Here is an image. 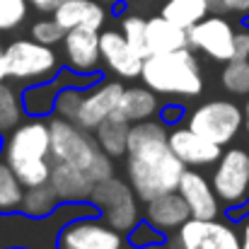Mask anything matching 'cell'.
<instances>
[{
    "mask_svg": "<svg viewBox=\"0 0 249 249\" xmlns=\"http://www.w3.org/2000/svg\"><path fill=\"white\" fill-rule=\"evenodd\" d=\"M124 249H136V247H131V245H126V247H124Z\"/></svg>",
    "mask_w": 249,
    "mask_h": 249,
    "instance_id": "45",
    "label": "cell"
},
{
    "mask_svg": "<svg viewBox=\"0 0 249 249\" xmlns=\"http://www.w3.org/2000/svg\"><path fill=\"white\" fill-rule=\"evenodd\" d=\"M213 189L223 203V208H235L249 201V150L247 148H228L220 160L213 165L211 174Z\"/></svg>",
    "mask_w": 249,
    "mask_h": 249,
    "instance_id": "9",
    "label": "cell"
},
{
    "mask_svg": "<svg viewBox=\"0 0 249 249\" xmlns=\"http://www.w3.org/2000/svg\"><path fill=\"white\" fill-rule=\"evenodd\" d=\"M49 184L56 191L61 203H71V201H89L97 181L80 167L68 162H53Z\"/></svg>",
    "mask_w": 249,
    "mask_h": 249,
    "instance_id": "19",
    "label": "cell"
},
{
    "mask_svg": "<svg viewBox=\"0 0 249 249\" xmlns=\"http://www.w3.org/2000/svg\"><path fill=\"white\" fill-rule=\"evenodd\" d=\"M63 61L66 68L80 73V75H99L102 49H99V32L78 27L71 29L63 39Z\"/></svg>",
    "mask_w": 249,
    "mask_h": 249,
    "instance_id": "15",
    "label": "cell"
},
{
    "mask_svg": "<svg viewBox=\"0 0 249 249\" xmlns=\"http://www.w3.org/2000/svg\"><path fill=\"white\" fill-rule=\"evenodd\" d=\"M235 34L237 29L223 15H208L189 29V49L208 56L211 61L228 63L235 58Z\"/></svg>",
    "mask_w": 249,
    "mask_h": 249,
    "instance_id": "11",
    "label": "cell"
},
{
    "mask_svg": "<svg viewBox=\"0 0 249 249\" xmlns=\"http://www.w3.org/2000/svg\"><path fill=\"white\" fill-rule=\"evenodd\" d=\"M143 85H148L160 97H198L203 92V75L194 49H179L167 53H150L141 73Z\"/></svg>",
    "mask_w": 249,
    "mask_h": 249,
    "instance_id": "5",
    "label": "cell"
},
{
    "mask_svg": "<svg viewBox=\"0 0 249 249\" xmlns=\"http://www.w3.org/2000/svg\"><path fill=\"white\" fill-rule=\"evenodd\" d=\"M66 0H29V5L36 10V12H53L58 5H63Z\"/></svg>",
    "mask_w": 249,
    "mask_h": 249,
    "instance_id": "38",
    "label": "cell"
},
{
    "mask_svg": "<svg viewBox=\"0 0 249 249\" xmlns=\"http://www.w3.org/2000/svg\"><path fill=\"white\" fill-rule=\"evenodd\" d=\"M124 83L121 80H97L94 85H89L85 89V102H83V109L78 114V124L87 128V131H94L104 119H109L119 102H121V94H124Z\"/></svg>",
    "mask_w": 249,
    "mask_h": 249,
    "instance_id": "16",
    "label": "cell"
},
{
    "mask_svg": "<svg viewBox=\"0 0 249 249\" xmlns=\"http://www.w3.org/2000/svg\"><path fill=\"white\" fill-rule=\"evenodd\" d=\"M126 245V235L102 215H87L68 223L58 237V249H124Z\"/></svg>",
    "mask_w": 249,
    "mask_h": 249,
    "instance_id": "10",
    "label": "cell"
},
{
    "mask_svg": "<svg viewBox=\"0 0 249 249\" xmlns=\"http://www.w3.org/2000/svg\"><path fill=\"white\" fill-rule=\"evenodd\" d=\"M89 201L97 206L99 215L109 225L121 230L124 235H128L138 225V220L143 218L141 215V198L133 191V186L128 184V179L124 181L119 177H109V179L97 181Z\"/></svg>",
    "mask_w": 249,
    "mask_h": 249,
    "instance_id": "7",
    "label": "cell"
},
{
    "mask_svg": "<svg viewBox=\"0 0 249 249\" xmlns=\"http://www.w3.org/2000/svg\"><path fill=\"white\" fill-rule=\"evenodd\" d=\"M235 58H249V29L242 27L235 34Z\"/></svg>",
    "mask_w": 249,
    "mask_h": 249,
    "instance_id": "36",
    "label": "cell"
},
{
    "mask_svg": "<svg viewBox=\"0 0 249 249\" xmlns=\"http://www.w3.org/2000/svg\"><path fill=\"white\" fill-rule=\"evenodd\" d=\"M0 53H2V41H0Z\"/></svg>",
    "mask_w": 249,
    "mask_h": 249,
    "instance_id": "46",
    "label": "cell"
},
{
    "mask_svg": "<svg viewBox=\"0 0 249 249\" xmlns=\"http://www.w3.org/2000/svg\"><path fill=\"white\" fill-rule=\"evenodd\" d=\"M83 102H85V87H63L58 92V97H56L53 114L75 121L78 114H80V109H83Z\"/></svg>",
    "mask_w": 249,
    "mask_h": 249,
    "instance_id": "33",
    "label": "cell"
},
{
    "mask_svg": "<svg viewBox=\"0 0 249 249\" xmlns=\"http://www.w3.org/2000/svg\"><path fill=\"white\" fill-rule=\"evenodd\" d=\"M145 27H148V19H143L141 15H126L121 19V34L126 36V41L143 56L148 58L150 51H148V39H145Z\"/></svg>",
    "mask_w": 249,
    "mask_h": 249,
    "instance_id": "30",
    "label": "cell"
},
{
    "mask_svg": "<svg viewBox=\"0 0 249 249\" xmlns=\"http://www.w3.org/2000/svg\"><path fill=\"white\" fill-rule=\"evenodd\" d=\"M169 148L174 150V155L184 162L186 167L201 169V167H213L220 155H223V145L203 138L201 133H196L189 126H172L169 131Z\"/></svg>",
    "mask_w": 249,
    "mask_h": 249,
    "instance_id": "14",
    "label": "cell"
},
{
    "mask_svg": "<svg viewBox=\"0 0 249 249\" xmlns=\"http://www.w3.org/2000/svg\"><path fill=\"white\" fill-rule=\"evenodd\" d=\"M184 201L189 203V211H191V218H198V220H213V218H220L223 215V203L213 189V181L206 179L201 174V169H194V167H186L181 181H179V189H177Z\"/></svg>",
    "mask_w": 249,
    "mask_h": 249,
    "instance_id": "17",
    "label": "cell"
},
{
    "mask_svg": "<svg viewBox=\"0 0 249 249\" xmlns=\"http://www.w3.org/2000/svg\"><path fill=\"white\" fill-rule=\"evenodd\" d=\"M131 126H133V124H128V121H124V119H119V116L111 114V116L104 119L92 133H94L99 148H102L107 155H111V158H126Z\"/></svg>",
    "mask_w": 249,
    "mask_h": 249,
    "instance_id": "24",
    "label": "cell"
},
{
    "mask_svg": "<svg viewBox=\"0 0 249 249\" xmlns=\"http://www.w3.org/2000/svg\"><path fill=\"white\" fill-rule=\"evenodd\" d=\"M186 107L184 104H179V102H169V104H162L160 107V121L167 124V126H179L181 124V119L186 116V111H184Z\"/></svg>",
    "mask_w": 249,
    "mask_h": 249,
    "instance_id": "35",
    "label": "cell"
},
{
    "mask_svg": "<svg viewBox=\"0 0 249 249\" xmlns=\"http://www.w3.org/2000/svg\"><path fill=\"white\" fill-rule=\"evenodd\" d=\"M99 49H102L104 66H107L109 73H114L119 80L141 78L145 58L126 41V36L121 34V29L99 32Z\"/></svg>",
    "mask_w": 249,
    "mask_h": 249,
    "instance_id": "13",
    "label": "cell"
},
{
    "mask_svg": "<svg viewBox=\"0 0 249 249\" xmlns=\"http://www.w3.org/2000/svg\"><path fill=\"white\" fill-rule=\"evenodd\" d=\"M247 136H249V121H247Z\"/></svg>",
    "mask_w": 249,
    "mask_h": 249,
    "instance_id": "47",
    "label": "cell"
},
{
    "mask_svg": "<svg viewBox=\"0 0 249 249\" xmlns=\"http://www.w3.org/2000/svg\"><path fill=\"white\" fill-rule=\"evenodd\" d=\"M220 83L230 94L249 97V58H232L220 73Z\"/></svg>",
    "mask_w": 249,
    "mask_h": 249,
    "instance_id": "29",
    "label": "cell"
},
{
    "mask_svg": "<svg viewBox=\"0 0 249 249\" xmlns=\"http://www.w3.org/2000/svg\"><path fill=\"white\" fill-rule=\"evenodd\" d=\"M245 116H247V121H249V97H247V104H245Z\"/></svg>",
    "mask_w": 249,
    "mask_h": 249,
    "instance_id": "42",
    "label": "cell"
},
{
    "mask_svg": "<svg viewBox=\"0 0 249 249\" xmlns=\"http://www.w3.org/2000/svg\"><path fill=\"white\" fill-rule=\"evenodd\" d=\"M160 15H165L167 19L177 22L184 29H191L203 17L213 15V7H211V0H167Z\"/></svg>",
    "mask_w": 249,
    "mask_h": 249,
    "instance_id": "25",
    "label": "cell"
},
{
    "mask_svg": "<svg viewBox=\"0 0 249 249\" xmlns=\"http://www.w3.org/2000/svg\"><path fill=\"white\" fill-rule=\"evenodd\" d=\"M24 116L27 111L22 104V89H17L10 83H2L0 85V136L12 133L24 121Z\"/></svg>",
    "mask_w": 249,
    "mask_h": 249,
    "instance_id": "26",
    "label": "cell"
},
{
    "mask_svg": "<svg viewBox=\"0 0 249 249\" xmlns=\"http://www.w3.org/2000/svg\"><path fill=\"white\" fill-rule=\"evenodd\" d=\"M63 87H71V73L68 68H63L53 80L46 83H34L27 85L22 89V104L27 116H36V119H46L49 114H53L56 109V97Z\"/></svg>",
    "mask_w": 249,
    "mask_h": 249,
    "instance_id": "21",
    "label": "cell"
},
{
    "mask_svg": "<svg viewBox=\"0 0 249 249\" xmlns=\"http://www.w3.org/2000/svg\"><path fill=\"white\" fill-rule=\"evenodd\" d=\"M51 15L56 17V22L66 32L78 29V27H87V29L99 32L107 22V5L102 0H66Z\"/></svg>",
    "mask_w": 249,
    "mask_h": 249,
    "instance_id": "20",
    "label": "cell"
},
{
    "mask_svg": "<svg viewBox=\"0 0 249 249\" xmlns=\"http://www.w3.org/2000/svg\"><path fill=\"white\" fill-rule=\"evenodd\" d=\"M58 206H61V201H58L56 191L51 189V184H41V186H29V189H27L22 213L36 215V218H46V215H51Z\"/></svg>",
    "mask_w": 249,
    "mask_h": 249,
    "instance_id": "28",
    "label": "cell"
},
{
    "mask_svg": "<svg viewBox=\"0 0 249 249\" xmlns=\"http://www.w3.org/2000/svg\"><path fill=\"white\" fill-rule=\"evenodd\" d=\"M49 126H51V162H68L80 167L94 181L114 177V162H111L114 158L99 148L92 131L58 114L49 119Z\"/></svg>",
    "mask_w": 249,
    "mask_h": 249,
    "instance_id": "4",
    "label": "cell"
},
{
    "mask_svg": "<svg viewBox=\"0 0 249 249\" xmlns=\"http://www.w3.org/2000/svg\"><path fill=\"white\" fill-rule=\"evenodd\" d=\"M160 94L153 92L148 85L143 87H126L121 94V102L114 111V116L128 121V124H138V121H148L160 111Z\"/></svg>",
    "mask_w": 249,
    "mask_h": 249,
    "instance_id": "22",
    "label": "cell"
},
{
    "mask_svg": "<svg viewBox=\"0 0 249 249\" xmlns=\"http://www.w3.org/2000/svg\"><path fill=\"white\" fill-rule=\"evenodd\" d=\"M2 160L15 169L19 181L29 186L49 184L51 179V126L46 119L29 116L5 136Z\"/></svg>",
    "mask_w": 249,
    "mask_h": 249,
    "instance_id": "3",
    "label": "cell"
},
{
    "mask_svg": "<svg viewBox=\"0 0 249 249\" xmlns=\"http://www.w3.org/2000/svg\"><path fill=\"white\" fill-rule=\"evenodd\" d=\"M225 12H237V15H247L249 12V0H223Z\"/></svg>",
    "mask_w": 249,
    "mask_h": 249,
    "instance_id": "37",
    "label": "cell"
},
{
    "mask_svg": "<svg viewBox=\"0 0 249 249\" xmlns=\"http://www.w3.org/2000/svg\"><path fill=\"white\" fill-rule=\"evenodd\" d=\"M126 242H128L131 247H136V249H145V247H153V245H165L167 235L165 232H160L155 225H150L145 218H141L138 225L126 235Z\"/></svg>",
    "mask_w": 249,
    "mask_h": 249,
    "instance_id": "34",
    "label": "cell"
},
{
    "mask_svg": "<svg viewBox=\"0 0 249 249\" xmlns=\"http://www.w3.org/2000/svg\"><path fill=\"white\" fill-rule=\"evenodd\" d=\"M145 39H148V51L150 53L179 51V49L189 46V29H184L177 22L167 19L165 15H158V17L148 19Z\"/></svg>",
    "mask_w": 249,
    "mask_h": 249,
    "instance_id": "23",
    "label": "cell"
},
{
    "mask_svg": "<svg viewBox=\"0 0 249 249\" xmlns=\"http://www.w3.org/2000/svg\"><path fill=\"white\" fill-rule=\"evenodd\" d=\"M165 247H167V249H184V242H181L179 232H172V235H167Z\"/></svg>",
    "mask_w": 249,
    "mask_h": 249,
    "instance_id": "40",
    "label": "cell"
},
{
    "mask_svg": "<svg viewBox=\"0 0 249 249\" xmlns=\"http://www.w3.org/2000/svg\"><path fill=\"white\" fill-rule=\"evenodd\" d=\"M2 58H5L10 80H17V83L24 85L53 80L63 71L56 49L46 46V44H41L32 36L10 41L2 49Z\"/></svg>",
    "mask_w": 249,
    "mask_h": 249,
    "instance_id": "6",
    "label": "cell"
},
{
    "mask_svg": "<svg viewBox=\"0 0 249 249\" xmlns=\"http://www.w3.org/2000/svg\"><path fill=\"white\" fill-rule=\"evenodd\" d=\"M102 2H104V5H111V2H116V0H102Z\"/></svg>",
    "mask_w": 249,
    "mask_h": 249,
    "instance_id": "44",
    "label": "cell"
},
{
    "mask_svg": "<svg viewBox=\"0 0 249 249\" xmlns=\"http://www.w3.org/2000/svg\"><path fill=\"white\" fill-rule=\"evenodd\" d=\"M66 34H68V32L56 22L53 15H51V17H41V19H36V22L29 27V36L36 39V41H41V44H46V46H58V44H63Z\"/></svg>",
    "mask_w": 249,
    "mask_h": 249,
    "instance_id": "31",
    "label": "cell"
},
{
    "mask_svg": "<svg viewBox=\"0 0 249 249\" xmlns=\"http://www.w3.org/2000/svg\"><path fill=\"white\" fill-rule=\"evenodd\" d=\"M240 240H242V249H249V215L242 218L240 223Z\"/></svg>",
    "mask_w": 249,
    "mask_h": 249,
    "instance_id": "39",
    "label": "cell"
},
{
    "mask_svg": "<svg viewBox=\"0 0 249 249\" xmlns=\"http://www.w3.org/2000/svg\"><path fill=\"white\" fill-rule=\"evenodd\" d=\"M245 107L230 99H211L186 116V126L218 145H230L245 128Z\"/></svg>",
    "mask_w": 249,
    "mask_h": 249,
    "instance_id": "8",
    "label": "cell"
},
{
    "mask_svg": "<svg viewBox=\"0 0 249 249\" xmlns=\"http://www.w3.org/2000/svg\"><path fill=\"white\" fill-rule=\"evenodd\" d=\"M7 66H5V58H2V53H0V85L2 83H7Z\"/></svg>",
    "mask_w": 249,
    "mask_h": 249,
    "instance_id": "41",
    "label": "cell"
},
{
    "mask_svg": "<svg viewBox=\"0 0 249 249\" xmlns=\"http://www.w3.org/2000/svg\"><path fill=\"white\" fill-rule=\"evenodd\" d=\"M87 215H99L92 201L61 203L46 218L27 215L22 211L0 213V249H58L61 230Z\"/></svg>",
    "mask_w": 249,
    "mask_h": 249,
    "instance_id": "2",
    "label": "cell"
},
{
    "mask_svg": "<svg viewBox=\"0 0 249 249\" xmlns=\"http://www.w3.org/2000/svg\"><path fill=\"white\" fill-rule=\"evenodd\" d=\"M27 186L19 181L15 169L0 160V213H17L24 206Z\"/></svg>",
    "mask_w": 249,
    "mask_h": 249,
    "instance_id": "27",
    "label": "cell"
},
{
    "mask_svg": "<svg viewBox=\"0 0 249 249\" xmlns=\"http://www.w3.org/2000/svg\"><path fill=\"white\" fill-rule=\"evenodd\" d=\"M145 249H167L165 245H153V247H145Z\"/></svg>",
    "mask_w": 249,
    "mask_h": 249,
    "instance_id": "43",
    "label": "cell"
},
{
    "mask_svg": "<svg viewBox=\"0 0 249 249\" xmlns=\"http://www.w3.org/2000/svg\"><path fill=\"white\" fill-rule=\"evenodd\" d=\"M186 165L169 148V131L162 121H138L131 126L126 179L143 203L177 191Z\"/></svg>",
    "mask_w": 249,
    "mask_h": 249,
    "instance_id": "1",
    "label": "cell"
},
{
    "mask_svg": "<svg viewBox=\"0 0 249 249\" xmlns=\"http://www.w3.org/2000/svg\"><path fill=\"white\" fill-rule=\"evenodd\" d=\"M29 7V0H0V32H12L22 27Z\"/></svg>",
    "mask_w": 249,
    "mask_h": 249,
    "instance_id": "32",
    "label": "cell"
},
{
    "mask_svg": "<svg viewBox=\"0 0 249 249\" xmlns=\"http://www.w3.org/2000/svg\"><path fill=\"white\" fill-rule=\"evenodd\" d=\"M143 218L150 225H155L160 232L172 235V232H179V228L191 218V211L179 191H169V194H162L145 203Z\"/></svg>",
    "mask_w": 249,
    "mask_h": 249,
    "instance_id": "18",
    "label": "cell"
},
{
    "mask_svg": "<svg viewBox=\"0 0 249 249\" xmlns=\"http://www.w3.org/2000/svg\"><path fill=\"white\" fill-rule=\"evenodd\" d=\"M179 237L184 242V249H242L240 230L228 218H189L179 228Z\"/></svg>",
    "mask_w": 249,
    "mask_h": 249,
    "instance_id": "12",
    "label": "cell"
}]
</instances>
